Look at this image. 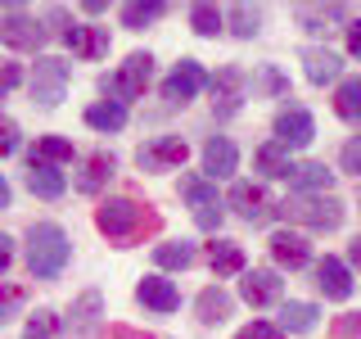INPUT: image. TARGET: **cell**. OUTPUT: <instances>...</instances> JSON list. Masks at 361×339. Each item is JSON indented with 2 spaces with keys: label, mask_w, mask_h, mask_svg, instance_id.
<instances>
[{
  "label": "cell",
  "mask_w": 361,
  "mask_h": 339,
  "mask_svg": "<svg viewBox=\"0 0 361 339\" xmlns=\"http://www.w3.org/2000/svg\"><path fill=\"white\" fill-rule=\"evenodd\" d=\"M73 258V244H68V231L54 222H37L27 231V267L37 280H54Z\"/></svg>",
  "instance_id": "1"
},
{
  "label": "cell",
  "mask_w": 361,
  "mask_h": 339,
  "mask_svg": "<svg viewBox=\"0 0 361 339\" xmlns=\"http://www.w3.org/2000/svg\"><path fill=\"white\" fill-rule=\"evenodd\" d=\"M280 218L307 226V231H338L343 226V203L334 195H289L280 203Z\"/></svg>",
  "instance_id": "2"
},
{
  "label": "cell",
  "mask_w": 361,
  "mask_h": 339,
  "mask_svg": "<svg viewBox=\"0 0 361 339\" xmlns=\"http://www.w3.org/2000/svg\"><path fill=\"white\" fill-rule=\"evenodd\" d=\"M149 222H154V218H149V213H145L135 199H104V203L95 208V226L109 235V240H135V235H140Z\"/></svg>",
  "instance_id": "3"
},
{
  "label": "cell",
  "mask_w": 361,
  "mask_h": 339,
  "mask_svg": "<svg viewBox=\"0 0 361 339\" xmlns=\"http://www.w3.org/2000/svg\"><path fill=\"white\" fill-rule=\"evenodd\" d=\"M149 77H154V59H149L145 50H135V54H127V64H122L113 77H104L99 86H104V95H109V100L127 105V100H140V95H145Z\"/></svg>",
  "instance_id": "4"
},
{
  "label": "cell",
  "mask_w": 361,
  "mask_h": 339,
  "mask_svg": "<svg viewBox=\"0 0 361 339\" xmlns=\"http://www.w3.org/2000/svg\"><path fill=\"white\" fill-rule=\"evenodd\" d=\"M68 82H73V64L54 59V54H41L37 68H32V100L41 109H54L68 95Z\"/></svg>",
  "instance_id": "5"
},
{
  "label": "cell",
  "mask_w": 361,
  "mask_h": 339,
  "mask_svg": "<svg viewBox=\"0 0 361 339\" xmlns=\"http://www.w3.org/2000/svg\"><path fill=\"white\" fill-rule=\"evenodd\" d=\"M208 90H212V113H217V118H235L248 100V73L235 68V64H226V68H217V77L208 82Z\"/></svg>",
  "instance_id": "6"
},
{
  "label": "cell",
  "mask_w": 361,
  "mask_h": 339,
  "mask_svg": "<svg viewBox=\"0 0 361 339\" xmlns=\"http://www.w3.org/2000/svg\"><path fill=\"white\" fill-rule=\"evenodd\" d=\"M180 195H185V203L195 208V222L203 226V231H217L221 218H226V208H221V195H217V186H212V181L180 177Z\"/></svg>",
  "instance_id": "7"
},
{
  "label": "cell",
  "mask_w": 361,
  "mask_h": 339,
  "mask_svg": "<svg viewBox=\"0 0 361 339\" xmlns=\"http://www.w3.org/2000/svg\"><path fill=\"white\" fill-rule=\"evenodd\" d=\"M185 158H190V145L180 141V136H154L149 145L135 150V167H140V172H172Z\"/></svg>",
  "instance_id": "8"
},
{
  "label": "cell",
  "mask_w": 361,
  "mask_h": 339,
  "mask_svg": "<svg viewBox=\"0 0 361 339\" xmlns=\"http://www.w3.org/2000/svg\"><path fill=\"white\" fill-rule=\"evenodd\" d=\"M0 41L9 45V50H41L45 45V28H41V18H32L27 9H9L5 18H0Z\"/></svg>",
  "instance_id": "9"
},
{
  "label": "cell",
  "mask_w": 361,
  "mask_h": 339,
  "mask_svg": "<svg viewBox=\"0 0 361 339\" xmlns=\"http://www.w3.org/2000/svg\"><path fill=\"white\" fill-rule=\"evenodd\" d=\"M316 141V118L302 105H289L276 113V145H285V150H302V145Z\"/></svg>",
  "instance_id": "10"
},
{
  "label": "cell",
  "mask_w": 361,
  "mask_h": 339,
  "mask_svg": "<svg viewBox=\"0 0 361 339\" xmlns=\"http://www.w3.org/2000/svg\"><path fill=\"white\" fill-rule=\"evenodd\" d=\"M240 294H244L248 308H271V303H280V294H285V280L271 267H244Z\"/></svg>",
  "instance_id": "11"
},
{
  "label": "cell",
  "mask_w": 361,
  "mask_h": 339,
  "mask_svg": "<svg viewBox=\"0 0 361 339\" xmlns=\"http://www.w3.org/2000/svg\"><path fill=\"white\" fill-rule=\"evenodd\" d=\"M203 68H199V59H180L172 73H167V82H163V100L167 105H190V100L203 90Z\"/></svg>",
  "instance_id": "12"
},
{
  "label": "cell",
  "mask_w": 361,
  "mask_h": 339,
  "mask_svg": "<svg viewBox=\"0 0 361 339\" xmlns=\"http://www.w3.org/2000/svg\"><path fill=\"white\" fill-rule=\"evenodd\" d=\"M316 290H321L325 299H334V303L353 299V271H348V263H338V258L325 254L321 263H316Z\"/></svg>",
  "instance_id": "13"
},
{
  "label": "cell",
  "mask_w": 361,
  "mask_h": 339,
  "mask_svg": "<svg viewBox=\"0 0 361 339\" xmlns=\"http://www.w3.org/2000/svg\"><path fill=\"white\" fill-rule=\"evenodd\" d=\"M226 203H231V208L240 213L244 222H262L267 213H271L267 190L257 186V181H235V186H231V195H226Z\"/></svg>",
  "instance_id": "14"
},
{
  "label": "cell",
  "mask_w": 361,
  "mask_h": 339,
  "mask_svg": "<svg viewBox=\"0 0 361 339\" xmlns=\"http://www.w3.org/2000/svg\"><path fill=\"white\" fill-rule=\"evenodd\" d=\"M113 154L104 150H95L90 158H82V167H77V177H73V186H77V195H99V190L109 186V177H113Z\"/></svg>",
  "instance_id": "15"
},
{
  "label": "cell",
  "mask_w": 361,
  "mask_h": 339,
  "mask_svg": "<svg viewBox=\"0 0 361 339\" xmlns=\"http://www.w3.org/2000/svg\"><path fill=\"white\" fill-rule=\"evenodd\" d=\"M267 244H271V258H276L280 267H289V271H298V267L312 263V244L302 240L298 231H276Z\"/></svg>",
  "instance_id": "16"
},
{
  "label": "cell",
  "mask_w": 361,
  "mask_h": 339,
  "mask_svg": "<svg viewBox=\"0 0 361 339\" xmlns=\"http://www.w3.org/2000/svg\"><path fill=\"white\" fill-rule=\"evenodd\" d=\"M135 299H140L149 312H176L180 308L176 285H172V280H163V276H145L140 285H135Z\"/></svg>",
  "instance_id": "17"
},
{
  "label": "cell",
  "mask_w": 361,
  "mask_h": 339,
  "mask_svg": "<svg viewBox=\"0 0 361 339\" xmlns=\"http://www.w3.org/2000/svg\"><path fill=\"white\" fill-rule=\"evenodd\" d=\"M235 167H240V150H235L226 136H212V141L203 145V172L212 181H221V177H231Z\"/></svg>",
  "instance_id": "18"
},
{
  "label": "cell",
  "mask_w": 361,
  "mask_h": 339,
  "mask_svg": "<svg viewBox=\"0 0 361 339\" xmlns=\"http://www.w3.org/2000/svg\"><path fill=\"white\" fill-rule=\"evenodd\" d=\"M27 190L37 199H63V190H68V177L59 172V167H50V163H37L32 158L27 163Z\"/></svg>",
  "instance_id": "19"
},
{
  "label": "cell",
  "mask_w": 361,
  "mask_h": 339,
  "mask_svg": "<svg viewBox=\"0 0 361 339\" xmlns=\"http://www.w3.org/2000/svg\"><path fill=\"white\" fill-rule=\"evenodd\" d=\"M63 41L73 45V54H82V59L109 54V32L104 28H82V23H73V28H63Z\"/></svg>",
  "instance_id": "20"
},
{
  "label": "cell",
  "mask_w": 361,
  "mask_h": 339,
  "mask_svg": "<svg viewBox=\"0 0 361 339\" xmlns=\"http://www.w3.org/2000/svg\"><path fill=\"white\" fill-rule=\"evenodd\" d=\"M338 68H343V59H338L334 50H321V45H307V50H302V73H307V82H312V86L334 82Z\"/></svg>",
  "instance_id": "21"
},
{
  "label": "cell",
  "mask_w": 361,
  "mask_h": 339,
  "mask_svg": "<svg viewBox=\"0 0 361 339\" xmlns=\"http://www.w3.org/2000/svg\"><path fill=\"white\" fill-rule=\"evenodd\" d=\"M99 312H104V299H99L95 290H86L82 299L73 303V312H68L73 335H77V339H90V335H95V326H99Z\"/></svg>",
  "instance_id": "22"
},
{
  "label": "cell",
  "mask_w": 361,
  "mask_h": 339,
  "mask_svg": "<svg viewBox=\"0 0 361 339\" xmlns=\"http://www.w3.org/2000/svg\"><path fill=\"white\" fill-rule=\"evenodd\" d=\"M289 186H293V195H330L334 172L325 163H298L293 177H289Z\"/></svg>",
  "instance_id": "23"
},
{
  "label": "cell",
  "mask_w": 361,
  "mask_h": 339,
  "mask_svg": "<svg viewBox=\"0 0 361 339\" xmlns=\"http://www.w3.org/2000/svg\"><path fill=\"white\" fill-rule=\"evenodd\" d=\"M231 308H235V299H231V294H226L221 285H208V290H203L199 299H195V312H199V321H203V326H221L226 316H231Z\"/></svg>",
  "instance_id": "24"
},
{
  "label": "cell",
  "mask_w": 361,
  "mask_h": 339,
  "mask_svg": "<svg viewBox=\"0 0 361 339\" xmlns=\"http://www.w3.org/2000/svg\"><path fill=\"white\" fill-rule=\"evenodd\" d=\"M253 163H257V172H262V177H285V181L293 177V167H298L289 158V150H285V145H276V141H267L262 150L253 154Z\"/></svg>",
  "instance_id": "25"
},
{
  "label": "cell",
  "mask_w": 361,
  "mask_h": 339,
  "mask_svg": "<svg viewBox=\"0 0 361 339\" xmlns=\"http://www.w3.org/2000/svg\"><path fill=\"white\" fill-rule=\"evenodd\" d=\"M86 127L95 131H122L127 127V105H118V100H99V105L86 109Z\"/></svg>",
  "instance_id": "26"
},
{
  "label": "cell",
  "mask_w": 361,
  "mask_h": 339,
  "mask_svg": "<svg viewBox=\"0 0 361 339\" xmlns=\"http://www.w3.org/2000/svg\"><path fill=\"white\" fill-rule=\"evenodd\" d=\"M316 303H285V308H280V331L285 335H307V331H316Z\"/></svg>",
  "instance_id": "27"
},
{
  "label": "cell",
  "mask_w": 361,
  "mask_h": 339,
  "mask_svg": "<svg viewBox=\"0 0 361 339\" xmlns=\"http://www.w3.org/2000/svg\"><path fill=\"white\" fill-rule=\"evenodd\" d=\"M190 263H195V244H190V240L154 244V267H163V271H185Z\"/></svg>",
  "instance_id": "28"
},
{
  "label": "cell",
  "mask_w": 361,
  "mask_h": 339,
  "mask_svg": "<svg viewBox=\"0 0 361 339\" xmlns=\"http://www.w3.org/2000/svg\"><path fill=\"white\" fill-rule=\"evenodd\" d=\"M208 263H212V276H235V271H244V249L235 240H217L208 249Z\"/></svg>",
  "instance_id": "29"
},
{
  "label": "cell",
  "mask_w": 361,
  "mask_h": 339,
  "mask_svg": "<svg viewBox=\"0 0 361 339\" xmlns=\"http://www.w3.org/2000/svg\"><path fill=\"white\" fill-rule=\"evenodd\" d=\"M226 28H231L240 41H253L257 32H262V14H257L253 5H244V0H240V5L226 9Z\"/></svg>",
  "instance_id": "30"
},
{
  "label": "cell",
  "mask_w": 361,
  "mask_h": 339,
  "mask_svg": "<svg viewBox=\"0 0 361 339\" xmlns=\"http://www.w3.org/2000/svg\"><path fill=\"white\" fill-rule=\"evenodd\" d=\"M334 113L348 122H361V77H343L334 90Z\"/></svg>",
  "instance_id": "31"
},
{
  "label": "cell",
  "mask_w": 361,
  "mask_h": 339,
  "mask_svg": "<svg viewBox=\"0 0 361 339\" xmlns=\"http://www.w3.org/2000/svg\"><path fill=\"white\" fill-rule=\"evenodd\" d=\"M163 0H127L122 5V28H131V32H140V28H149V23L163 14Z\"/></svg>",
  "instance_id": "32"
},
{
  "label": "cell",
  "mask_w": 361,
  "mask_h": 339,
  "mask_svg": "<svg viewBox=\"0 0 361 339\" xmlns=\"http://www.w3.org/2000/svg\"><path fill=\"white\" fill-rule=\"evenodd\" d=\"M32 158H37V163L59 167V163H68V158H73V141H63V136H41L37 150H32Z\"/></svg>",
  "instance_id": "33"
},
{
  "label": "cell",
  "mask_w": 361,
  "mask_h": 339,
  "mask_svg": "<svg viewBox=\"0 0 361 339\" xmlns=\"http://www.w3.org/2000/svg\"><path fill=\"white\" fill-rule=\"evenodd\" d=\"M343 18V5H298V28L302 32H325V23Z\"/></svg>",
  "instance_id": "34"
},
{
  "label": "cell",
  "mask_w": 361,
  "mask_h": 339,
  "mask_svg": "<svg viewBox=\"0 0 361 339\" xmlns=\"http://www.w3.org/2000/svg\"><path fill=\"white\" fill-rule=\"evenodd\" d=\"M190 28H195L199 37H217V32L226 28V14L217 5H195L190 9Z\"/></svg>",
  "instance_id": "35"
},
{
  "label": "cell",
  "mask_w": 361,
  "mask_h": 339,
  "mask_svg": "<svg viewBox=\"0 0 361 339\" xmlns=\"http://www.w3.org/2000/svg\"><path fill=\"white\" fill-rule=\"evenodd\" d=\"M23 339H59V316H54L50 308H37L27 316V331H23Z\"/></svg>",
  "instance_id": "36"
},
{
  "label": "cell",
  "mask_w": 361,
  "mask_h": 339,
  "mask_svg": "<svg viewBox=\"0 0 361 339\" xmlns=\"http://www.w3.org/2000/svg\"><path fill=\"white\" fill-rule=\"evenodd\" d=\"M23 303H27V290H23V285H9V280H0V326L14 321Z\"/></svg>",
  "instance_id": "37"
},
{
  "label": "cell",
  "mask_w": 361,
  "mask_h": 339,
  "mask_svg": "<svg viewBox=\"0 0 361 339\" xmlns=\"http://www.w3.org/2000/svg\"><path fill=\"white\" fill-rule=\"evenodd\" d=\"M18 82H23V68H18L14 59H0V100H5Z\"/></svg>",
  "instance_id": "38"
},
{
  "label": "cell",
  "mask_w": 361,
  "mask_h": 339,
  "mask_svg": "<svg viewBox=\"0 0 361 339\" xmlns=\"http://www.w3.org/2000/svg\"><path fill=\"white\" fill-rule=\"evenodd\" d=\"M235 339H285V331H280V326H271V321H253V326H244Z\"/></svg>",
  "instance_id": "39"
},
{
  "label": "cell",
  "mask_w": 361,
  "mask_h": 339,
  "mask_svg": "<svg viewBox=\"0 0 361 339\" xmlns=\"http://www.w3.org/2000/svg\"><path fill=\"white\" fill-rule=\"evenodd\" d=\"M338 163H343V172H357V177H361V136H353V141L343 145Z\"/></svg>",
  "instance_id": "40"
},
{
  "label": "cell",
  "mask_w": 361,
  "mask_h": 339,
  "mask_svg": "<svg viewBox=\"0 0 361 339\" xmlns=\"http://www.w3.org/2000/svg\"><path fill=\"white\" fill-rule=\"evenodd\" d=\"M14 150H18V122L0 118V158H9Z\"/></svg>",
  "instance_id": "41"
},
{
  "label": "cell",
  "mask_w": 361,
  "mask_h": 339,
  "mask_svg": "<svg viewBox=\"0 0 361 339\" xmlns=\"http://www.w3.org/2000/svg\"><path fill=\"white\" fill-rule=\"evenodd\" d=\"M334 335L338 339H361V312H343L334 321Z\"/></svg>",
  "instance_id": "42"
},
{
  "label": "cell",
  "mask_w": 361,
  "mask_h": 339,
  "mask_svg": "<svg viewBox=\"0 0 361 339\" xmlns=\"http://www.w3.org/2000/svg\"><path fill=\"white\" fill-rule=\"evenodd\" d=\"M257 86H267L271 95H280V100L289 95V82H285V77L276 73V68H262V73H257Z\"/></svg>",
  "instance_id": "43"
},
{
  "label": "cell",
  "mask_w": 361,
  "mask_h": 339,
  "mask_svg": "<svg viewBox=\"0 0 361 339\" xmlns=\"http://www.w3.org/2000/svg\"><path fill=\"white\" fill-rule=\"evenodd\" d=\"M9 263H14V240H9V235L0 231V276L9 271Z\"/></svg>",
  "instance_id": "44"
},
{
  "label": "cell",
  "mask_w": 361,
  "mask_h": 339,
  "mask_svg": "<svg viewBox=\"0 0 361 339\" xmlns=\"http://www.w3.org/2000/svg\"><path fill=\"white\" fill-rule=\"evenodd\" d=\"M348 54H353V59H361V18L348 23Z\"/></svg>",
  "instance_id": "45"
},
{
  "label": "cell",
  "mask_w": 361,
  "mask_h": 339,
  "mask_svg": "<svg viewBox=\"0 0 361 339\" xmlns=\"http://www.w3.org/2000/svg\"><path fill=\"white\" fill-rule=\"evenodd\" d=\"M348 263H353V267L361 271V235H357V240H353V244H348Z\"/></svg>",
  "instance_id": "46"
},
{
  "label": "cell",
  "mask_w": 361,
  "mask_h": 339,
  "mask_svg": "<svg viewBox=\"0 0 361 339\" xmlns=\"http://www.w3.org/2000/svg\"><path fill=\"white\" fill-rule=\"evenodd\" d=\"M0 208H9V181L0 177Z\"/></svg>",
  "instance_id": "47"
}]
</instances>
